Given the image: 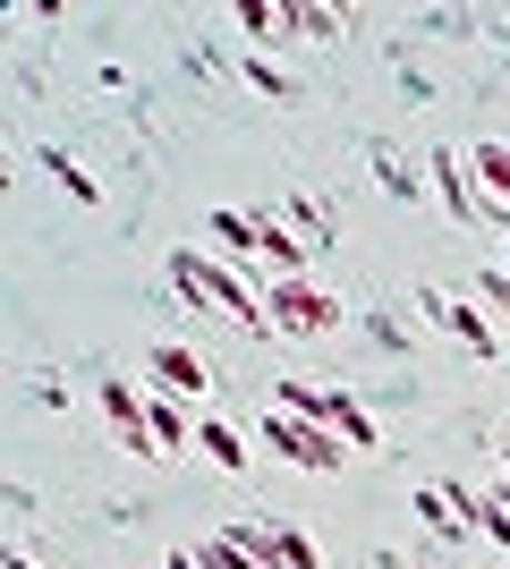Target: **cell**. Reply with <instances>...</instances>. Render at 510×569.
<instances>
[{
	"label": "cell",
	"mask_w": 510,
	"mask_h": 569,
	"mask_svg": "<svg viewBox=\"0 0 510 569\" xmlns=\"http://www.w3.org/2000/svg\"><path fill=\"white\" fill-rule=\"evenodd\" d=\"M323 426H332L340 442H349V451H374V442H383V426H374V417H366V408L349 400V391H332V408H323Z\"/></svg>",
	"instance_id": "12"
},
{
	"label": "cell",
	"mask_w": 510,
	"mask_h": 569,
	"mask_svg": "<svg viewBox=\"0 0 510 569\" xmlns=\"http://www.w3.org/2000/svg\"><path fill=\"white\" fill-rule=\"evenodd\" d=\"M502 263H510V247H502Z\"/></svg>",
	"instance_id": "27"
},
{
	"label": "cell",
	"mask_w": 510,
	"mask_h": 569,
	"mask_svg": "<svg viewBox=\"0 0 510 569\" xmlns=\"http://www.w3.org/2000/svg\"><path fill=\"white\" fill-rule=\"evenodd\" d=\"M366 569H400V561H391V552H374V561H366Z\"/></svg>",
	"instance_id": "25"
},
{
	"label": "cell",
	"mask_w": 510,
	"mask_h": 569,
	"mask_svg": "<svg viewBox=\"0 0 510 569\" xmlns=\"http://www.w3.org/2000/svg\"><path fill=\"white\" fill-rule=\"evenodd\" d=\"M468 170H477V188H486V204H493V230H502L510 221V144L502 137L468 144Z\"/></svg>",
	"instance_id": "8"
},
{
	"label": "cell",
	"mask_w": 510,
	"mask_h": 569,
	"mask_svg": "<svg viewBox=\"0 0 510 569\" xmlns=\"http://www.w3.org/2000/svg\"><path fill=\"white\" fill-rule=\"evenodd\" d=\"M170 569H204V561H196V552H188V545H179V552H170Z\"/></svg>",
	"instance_id": "23"
},
{
	"label": "cell",
	"mask_w": 510,
	"mask_h": 569,
	"mask_svg": "<svg viewBox=\"0 0 510 569\" xmlns=\"http://www.w3.org/2000/svg\"><path fill=\"white\" fill-rule=\"evenodd\" d=\"M153 451H188V408L153 400Z\"/></svg>",
	"instance_id": "16"
},
{
	"label": "cell",
	"mask_w": 510,
	"mask_h": 569,
	"mask_svg": "<svg viewBox=\"0 0 510 569\" xmlns=\"http://www.w3.org/2000/svg\"><path fill=\"white\" fill-rule=\"evenodd\" d=\"M239 26L256 34V43H281V34L298 26V9H272V0H239Z\"/></svg>",
	"instance_id": "13"
},
{
	"label": "cell",
	"mask_w": 510,
	"mask_h": 569,
	"mask_svg": "<svg viewBox=\"0 0 510 569\" xmlns=\"http://www.w3.org/2000/svg\"><path fill=\"white\" fill-rule=\"evenodd\" d=\"M434 196L451 204V221H477V230H493V204H486V188H477L468 153H434Z\"/></svg>",
	"instance_id": "5"
},
{
	"label": "cell",
	"mask_w": 510,
	"mask_h": 569,
	"mask_svg": "<svg viewBox=\"0 0 510 569\" xmlns=\"http://www.w3.org/2000/svg\"><path fill=\"white\" fill-rule=\"evenodd\" d=\"M102 408H111V433H120V451L153 459V400H137V382L111 375V382H102Z\"/></svg>",
	"instance_id": "6"
},
{
	"label": "cell",
	"mask_w": 510,
	"mask_h": 569,
	"mask_svg": "<svg viewBox=\"0 0 510 569\" xmlns=\"http://www.w3.org/2000/svg\"><path fill=\"white\" fill-rule=\"evenodd\" d=\"M264 315H272V332L316 340V332H332V323H340V298H332V289H316V281H272Z\"/></svg>",
	"instance_id": "3"
},
{
	"label": "cell",
	"mask_w": 510,
	"mask_h": 569,
	"mask_svg": "<svg viewBox=\"0 0 510 569\" xmlns=\"http://www.w3.org/2000/svg\"><path fill=\"white\" fill-rule=\"evenodd\" d=\"M417 519H426V536H468V527H477V493H460V485H417Z\"/></svg>",
	"instance_id": "7"
},
{
	"label": "cell",
	"mask_w": 510,
	"mask_h": 569,
	"mask_svg": "<svg viewBox=\"0 0 510 569\" xmlns=\"http://www.w3.org/2000/svg\"><path fill=\"white\" fill-rule=\"evenodd\" d=\"M170 281H179V298H188V307H213V315H230V323H247V332H272L264 298H256V289H247L221 256H196V247H179V256H170Z\"/></svg>",
	"instance_id": "1"
},
{
	"label": "cell",
	"mask_w": 510,
	"mask_h": 569,
	"mask_svg": "<svg viewBox=\"0 0 510 569\" xmlns=\"http://www.w3.org/2000/svg\"><path fill=\"white\" fill-rule=\"evenodd\" d=\"M9 569H43V561H34V552H9Z\"/></svg>",
	"instance_id": "24"
},
{
	"label": "cell",
	"mask_w": 510,
	"mask_h": 569,
	"mask_svg": "<svg viewBox=\"0 0 510 569\" xmlns=\"http://www.w3.org/2000/svg\"><path fill=\"white\" fill-rule=\"evenodd\" d=\"M340 26H349V18H340V9H298V34H316V43H332Z\"/></svg>",
	"instance_id": "22"
},
{
	"label": "cell",
	"mask_w": 510,
	"mask_h": 569,
	"mask_svg": "<svg viewBox=\"0 0 510 569\" xmlns=\"http://www.w3.org/2000/svg\"><path fill=\"white\" fill-rule=\"evenodd\" d=\"M281 221H290L307 247H332V213H323V204H307V196H281Z\"/></svg>",
	"instance_id": "14"
},
{
	"label": "cell",
	"mask_w": 510,
	"mask_h": 569,
	"mask_svg": "<svg viewBox=\"0 0 510 569\" xmlns=\"http://www.w3.org/2000/svg\"><path fill=\"white\" fill-rule=\"evenodd\" d=\"M196 451L213 459V468H247V442L230 426H213V417H204V426H196Z\"/></svg>",
	"instance_id": "15"
},
{
	"label": "cell",
	"mask_w": 510,
	"mask_h": 569,
	"mask_svg": "<svg viewBox=\"0 0 510 569\" xmlns=\"http://www.w3.org/2000/svg\"><path fill=\"white\" fill-rule=\"evenodd\" d=\"M502 468H510V442H502Z\"/></svg>",
	"instance_id": "26"
},
{
	"label": "cell",
	"mask_w": 510,
	"mask_h": 569,
	"mask_svg": "<svg viewBox=\"0 0 510 569\" xmlns=\"http://www.w3.org/2000/svg\"><path fill=\"white\" fill-rule=\"evenodd\" d=\"M153 375H162V391H179V400H204V357L196 349H179V340H162V349H153Z\"/></svg>",
	"instance_id": "10"
},
{
	"label": "cell",
	"mask_w": 510,
	"mask_h": 569,
	"mask_svg": "<svg viewBox=\"0 0 510 569\" xmlns=\"http://www.w3.org/2000/svg\"><path fill=\"white\" fill-rule=\"evenodd\" d=\"M417 307H426V323L434 332H451L468 357H502V340H493V323H486V307H468V298H451L442 281H426L417 289Z\"/></svg>",
	"instance_id": "4"
},
{
	"label": "cell",
	"mask_w": 510,
	"mask_h": 569,
	"mask_svg": "<svg viewBox=\"0 0 510 569\" xmlns=\"http://www.w3.org/2000/svg\"><path fill=\"white\" fill-rule=\"evenodd\" d=\"M247 86H256V94H272V102H298V86L272 69V60H256V51H247Z\"/></svg>",
	"instance_id": "18"
},
{
	"label": "cell",
	"mask_w": 510,
	"mask_h": 569,
	"mask_svg": "<svg viewBox=\"0 0 510 569\" xmlns=\"http://www.w3.org/2000/svg\"><path fill=\"white\" fill-rule=\"evenodd\" d=\"M264 545H272V561H281V569H323L316 536H307V527H290V519H281V510H272V519H264Z\"/></svg>",
	"instance_id": "11"
},
{
	"label": "cell",
	"mask_w": 510,
	"mask_h": 569,
	"mask_svg": "<svg viewBox=\"0 0 510 569\" xmlns=\"http://www.w3.org/2000/svg\"><path fill=\"white\" fill-rule=\"evenodd\" d=\"M477 298H486V307L510 323V263H486V272H477Z\"/></svg>",
	"instance_id": "20"
},
{
	"label": "cell",
	"mask_w": 510,
	"mask_h": 569,
	"mask_svg": "<svg viewBox=\"0 0 510 569\" xmlns=\"http://www.w3.org/2000/svg\"><path fill=\"white\" fill-rule=\"evenodd\" d=\"M264 442L281 459H290V468H316V476H332L340 459H349V442H340L332 426H307V417H281V408H264Z\"/></svg>",
	"instance_id": "2"
},
{
	"label": "cell",
	"mask_w": 510,
	"mask_h": 569,
	"mask_svg": "<svg viewBox=\"0 0 510 569\" xmlns=\"http://www.w3.org/2000/svg\"><path fill=\"white\" fill-rule=\"evenodd\" d=\"M477 527H486L493 545H510V493H493V501H477Z\"/></svg>",
	"instance_id": "21"
},
{
	"label": "cell",
	"mask_w": 510,
	"mask_h": 569,
	"mask_svg": "<svg viewBox=\"0 0 510 569\" xmlns=\"http://www.w3.org/2000/svg\"><path fill=\"white\" fill-rule=\"evenodd\" d=\"M374 179H383L391 196H417V170L400 162V153H391V144H374Z\"/></svg>",
	"instance_id": "19"
},
{
	"label": "cell",
	"mask_w": 510,
	"mask_h": 569,
	"mask_svg": "<svg viewBox=\"0 0 510 569\" xmlns=\"http://www.w3.org/2000/svg\"><path fill=\"white\" fill-rule=\"evenodd\" d=\"M43 170H51V179H60V188L77 196V204H94V196H102V188H94V170H86V162H69V153H43Z\"/></svg>",
	"instance_id": "17"
},
{
	"label": "cell",
	"mask_w": 510,
	"mask_h": 569,
	"mask_svg": "<svg viewBox=\"0 0 510 569\" xmlns=\"http://www.w3.org/2000/svg\"><path fill=\"white\" fill-rule=\"evenodd\" d=\"M256 256H264L281 281H307V238H290L281 213H256Z\"/></svg>",
	"instance_id": "9"
}]
</instances>
